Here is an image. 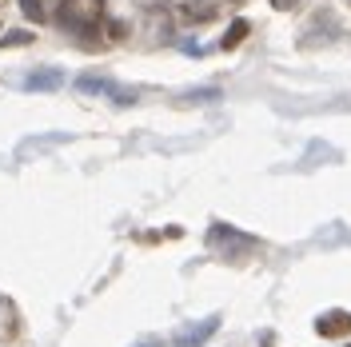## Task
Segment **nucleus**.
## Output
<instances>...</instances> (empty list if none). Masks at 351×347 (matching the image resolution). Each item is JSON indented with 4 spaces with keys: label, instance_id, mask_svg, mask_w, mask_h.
<instances>
[{
    "label": "nucleus",
    "instance_id": "5",
    "mask_svg": "<svg viewBox=\"0 0 351 347\" xmlns=\"http://www.w3.org/2000/svg\"><path fill=\"white\" fill-rule=\"evenodd\" d=\"M144 347H156V344H144Z\"/></svg>",
    "mask_w": 351,
    "mask_h": 347
},
{
    "label": "nucleus",
    "instance_id": "1",
    "mask_svg": "<svg viewBox=\"0 0 351 347\" xmlns=\"http://www.w3.org/2000/svg\"><path fill=\"white\" fill-rule=\"evenodd\" d=\"M21 12L28 21H44V4L40 0H21Z\"/></svg>",
    "mask_w": 351,
    "mask_h": 347
},
{
    "label": "nucleus",
    "instance_id": "4",
    "mask_svg": "<svg viewBox=\"0 0 351 347\" xmlns=\"http://www.w3.org/2000/svg\"><path fill=\"white\" fill-rule=\"evenodd\" d=\"M300 0H271V8H295Z\"/></svg>",
    "mask_w": 351,
    "mask_h": 347
},
{
    "label": "nucleus",
    "instance_id": "3",
    "mask_svg": "<svg viewBox=\"0 0 351 347\" xmlns=\"http://www.w3.org/2000/svg\"><path fill=\"white\" fill-rule=\"evenodd\" d=\"M0 44H28V32H8Z\"/></svg>",
    "mask_w": 351,
    "mask_h": 347
},
{
    "label": "nucleus",
    "instance_id": "2",
    "mask_svg": "<svg viewBox=\"0 0 351 347\" xmlns=\"http://www.w3.org/2000/svg\"><path fill=\"white\" fill-rule=\"evenodd\" d=\"M243 32H247V24H236V28H228V36H223V48H232V44H240V36H243Z\"/></svg>",
    "mask_w": 351,
    "mask_h": 347
}]
</instances>
